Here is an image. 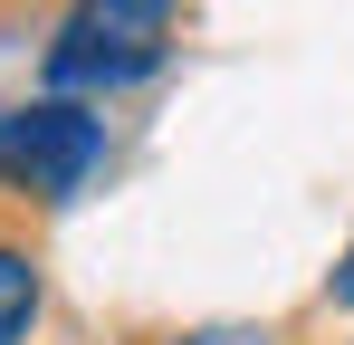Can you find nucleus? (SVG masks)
<instances>
[{"label": "nucleus", "mask_w": 354, "mask_h": 345, "mask_svg": "<svg viewBox=\"0 0 354 345\" xmlns=\"http://www.w3.org/2000/svg\"><path fill=\"white\" fill-rule=\"evenodd\" d=\"M173 10H182V0H77V19H86V29L134 39V48H173Z\"/></svg>", "instance_id": "4"}, {"label": "nucleus", "mask_w": 354, "mask_h": 345, "mask_svg": "<svg viewBox=\"0 0 354 345\" xmlns=\"http://www.w3.org/2000/svg\"><path fill=\"white\" fill-rule=\"evenodd\" d=\"M0 134H10V106H0Z\"/></svg>", "instance_id": "7"}, {"label": "nucleus", "mask_w": 354, "mask_h": 345, "mask_svg": "<svg viewBox=\"0 0 354 345\" xmlns=\"http://www.w3.org/2000/svg\"><path fill=\"white\" fill-rule=\"evenodd\" d=\"M163 67V48H134V39H106V29H86L77 10H67V29L48 39V57H39V77H48V96H124V87H144Z\"/></svg>", "instance_id": "2"}, {"label": "nucleus", "mask_w": 354, "mask_h": 345, "mask_svg": "<svg viewBox=\"0 0 354 345\" xmlns=\"http://www.w3.org/2000/svg\"><path fill=\"white\" fill-rule=\"evenodd\" d=\"M326 307H354V240H345V259L326 269Z\"/></svg>", "instance_id": "6"}, {"label": "nucleus", "mask_w": 354, "mask_h": 345, "mask_svg": "<svg viewBox=\"0 0 354 345\" xmlns=\"http://www.w3.org/2000/svg\"><path fill=\"white\" fill-rule=\"evenodd\" d=\"M106 172V115L86 96H39V106H10V134H0V182L39 211L77 202L86 182Z\"/></svg>", "instance_id": "1"}, {"label": "nucleus", "mask_w": 354, "mask_h": 345, "mask_svg": "<svg viewBox=\"0 0 354 345\" xmlns=\"http://www.w3.org/2000/svg\"><path fill=\"white\" fill-rule=\"evenodd\" d=\"M39 317H48V269H39V249L0 240V345H29Z\"/></svg>", "instance_id": "3"}, {"label": "nucleus", "mask_w": 354, "mask_h": 345, "mask_svg": "<svg viewBox=\"0 0 354 345\" xmlns=\"http://www.w3.org/2000/svg\"><path fill=\"white\" fill-rule=\"evenodd\" d=\"M163 345H288L278 326H182V336H163Z\"/></svg>", "instance_id": "5"}]
</instances>
